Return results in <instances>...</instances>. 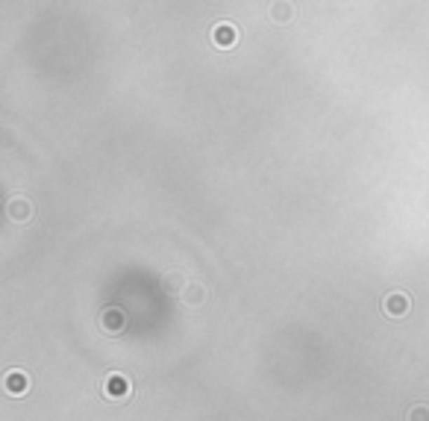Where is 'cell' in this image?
I'll use <instances>...</instances> for the list:
<instances>
[{
	"label": "cell",
	"instance_id": "cell-7",
	"mask_svg": "<svg viewBox=\"0 0 429 421\" xmlns=\"http://www.w3.org/2000/svg\"><path fill=\"white\" fill-rule=\"evenodd\" d=\"M6 213H9V218L12 221H27L29 215H33V203H29L27 198H15V201H9L6 203Z\"/></svg>",
	"mask_w": 429,
	"mask_h": 421
},
{
	"label": "cell",
	"instance_id": "cell-8",
	"mask_svg": "<svg viewBox=\"0 0 429 421\" xmlns=\"http://www.w3.org/2000/svg\"><path fill=\"white\" fill-rule=\"evenodd\" d=\"M409 421H429V407H423V403L411 407L409 410Z\"/></svg>",
	"mask_w": 429,
	"mask_h": 421
},
{
	"label": "cell",
	"instance_id": "cell-2",
	"mask_svg": "<svg viewBox=\"0 0 429 421\" xmlns=\"http://www.w3.org/2000/svg\"><path fill=\"white\" fill-rule=\"evenodd\" d=\"M212 44L214 48H236L238 44V27L236 24H229V21H221V24H214L212 27V33H209Z\"/></svg>",
	"mask_w": 429,
	"mask_h": 421
},
{
	"label": "cell",
	"instance_id": "cell-4",
	"mask_svg": "<svg viewBox=\"0 0 429 421\" xmlns=\"http://www.w3.org/2000/svg\"><path fill=\"white\" fill-rule=\"evenodd\" d=\"M4 389H6V395L12 398H21L29 392V377H27V371H18V368H12L4 374Z\"/></svg>",
	"mask_w": 429,
	"mask_h": 421
},
{
	"label": "cell",
	"instance_id": "cell-3",
	"mask_svg": "<svg viewBox=\"0 0 429 421\" xmlns=\"http://www.w3.org/2000/svg\"><path fill=\"white\" fill-rule=\"evenodd\" d=\"M409 309H411V300L406 292H391L382 300V312H386L388 319H403V315H409Z\"/></svg>",
	"mask_w": 429,
	"mask_h": 421
},
{
	"label": "cell",
	"instance_id": "cell-1",
	"mask_svg": "<svg viewBox=\"0 0 429 421\" xmlns=\"http://www.w3.org/2000/svg\"><path fill=\"white\" fill-rule=\"evenodd\" d=\"M100 392H103V398H109V401H127L132 395V383H130L127 374L112 371V374H106L103 377Z\"/></svg>",
	"mask_w": 429,
	"mask_h": 421
},
{
	"label": "cell",
	"instance_id": "cell-6",
	"mask_svg": "<svg viewBox=\"0 0 429 421\" xmlns=\"http://www.w3.org/2000/svg\"><path fill=\"white\" fill-rule=\"evenodd\" d=\"M182 304H186V307H200L203 304V298H206V286L203 283H197V280H191L189 286H186V289H182Z\"/></svg>",
	"mask_w": 429,
	"mask_h": 421
},
{
	"label": "cell",
	"instance_id": "cell-9",
	"mask_svg": "<svg viewBox=\"0 0 429 421\" xmlns=\"http://www.w3.org/2000/svg\"><path fill=\"white\" fill-rule=\"evenodd\" d=\"M273 12H277V15H273L277 21H288L291 18V6H273Z\"/></svg>",
	"mask_w": 429,
	"mask_h": 421
},
{
	"label": "cell",
	"instance_id": "cell-5",
	"mask_svg": "<svg viewBox=\"0 0 429 421\" xmlns=\"http://www.w3.org/2000/svg\"><path fill=\"white\" fill-rule=\"evenodd\" d=\"M100 327L106 330V333H121V330L127 327V315H124V309H118V307L103 309V312H100Z\"/></svg>",
	"mask_w": 429,
	"mask_h": 421
}]
</instances>
